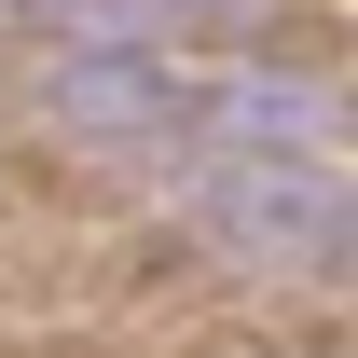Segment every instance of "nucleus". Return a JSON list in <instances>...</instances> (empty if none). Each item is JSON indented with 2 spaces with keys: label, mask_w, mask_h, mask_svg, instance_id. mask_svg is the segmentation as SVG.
<instances>
[{
  "label": "nucleus",
  "mask_w": 358,
  "mask_h": 358,
  "mask_svg": "<svg viewBox=\"0 0 358 358\" xmlns=\"http://www.w3.org/2000/svg\"><path fill=\"white\" fill-rule=\"evenodd\" d=\"M193 234L221 262H262V275H303V262H345L358 248V193L331 166H289V152H207L179 179Z\"/></svg>",
  "instance_id": "nucleus-1"
},
{
  "label": "nucleus",
  "mask_w": 358,
  "mask_h": 358,
  "mask_svg": "<svg viewBox=\"0 0 358 358\" xmlns=\"http://www.w3.org/2000/svg\"><path fill=\"white\" fill-rule=\"evenodd\" d=\"M42 110L96 152H166V138H207V96L179 83L166 55H55Z\"/></svg>",
  "instance_id": "nucleus-2"
},
{
  "label": "nucleus",
  "mask_w": 358,
  "mask_h": 358,
  "mask_svg": "<svg viewBox=\"0 0 358 358\" xmlns=\"http://www.w3.org/2000/svg\"><path fill=\"white\" fill-rule=\"evenodd\" d=\"M331 138H345V96L317 83V69L248 55V69H221V83H207V152H289V166H317Z\"/></svg>",
  "instance_id": "nucleus-3"
},
{
  "label": "nucleus",
  "mask_w": 358,
  "mask_h": 358,
  "mask_svg": "<svg viewBox=\"0 0 358 358\" xmlns=\"http://www.w3.org/2000/svg\"><path fill=\"white\" fill-rule=\"evenodd\" d=\"M0 14H55V28H69V0H0Z\"/></svg>",
  "instance_id": "nucleus-4"
},
{
  "label": "nucleus",
  "mask_w": 358,
  "mask_h": 358,
  "mask_svg": "<svg viewBox=\"0 0 358 358\" xmlns=\"http://www.w3.org/2000/svg\"><path fill=\"white\" fill-rule=\"evenodd\" d=\"M207 14H221V28H234V14H248V0H207Z\"/></svg>",
  "instance_id": "nucleus-5"
},
{
  "label": "nucleus",
  "mask_w": 358,
  "mask_h": 358,
  "mask_svg": "<svg viewBox=\"0 0 358 358\" xmlns=\"http://www.w3.org/2000/svg\"><path fill=\"white\" fill-rule=\"evenodd\" d=\"M345 275H358V248H345Z\"/></svg>",
  "instance_id": "nucleus-6"
}]
</instances>
